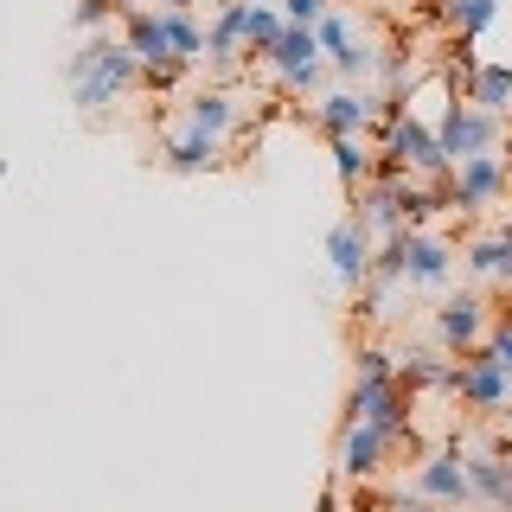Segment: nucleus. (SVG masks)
I'll use <instances>...</instances> for the list:
<instances>
[{
	"label": "nucleus",
	"mask_w": 512,
	"mask_h": 512,
	"mask_svg": "<svg viewBox=\"0 0 512 512\" xmlns=\"http://www.w3.org/2000/svg\"><path fill=\"white\" fill-rule=\"evenodd\" d=\"M167 39H173V52H180L186 64H192V58H205V32L192 26L186 13H167Z\"/></svg>",
	"instance_id": "nucleus-24"
},
{
	"label": "nucleus",
	"mask_w": 512,
	"mask_h": 512,
	"mask_svg": "<svg viewBox=\"0 0 512 512\" xmlns=\"http://www.w3.org/2000/svg\"><path fill=\"white\" fill-rule=\"evenodd\" d=\"M282 13H288V26H320L327 20V0H282Z\"/></svg>",
	"instance_id": "nucleus-26"
},
{
	"label": "nucleus",
	"mask_w": 512,
	"mask_h": 512,
	"mask_svg": "<svg viewBox=\"0 0 512 512\" xmlns=\"http://www.w3.org/2000/svg\"><path fill=\"white\" fill-rule=\"evenodd\" d=\"M154 7H160V13H186L192 0H154Z\"/></svg>",
	"instance_id": "nucleus-30"
},
{
	"label": "nucleus",
	"mask_w": 512,
	"mask_h": 512,
	"mask_svg": "<svg viewBox=\"0 0 512 512\" xmlns=\"http://www.w3.org/2000/svg\"><path fill=\"white\" fill-rule=\"evenodd\" d=\"M109 13H116V0H77V26H84V32H96Z\"/></svg>",
	"instance_id": "nucleus-27"
},
{
	"label": "nucleus",
	"mask_w": 512,
	"mask_h": 512,
	"mask_svg": "<svg viewBox=\"0 0 512 512\" xmlns=\"http://www.w3.org/2000/svg\"><path fill=\"white\" fill-rule=\"evenodd\" d=\"M333 160H340V180H346V186H372V180H378V160L365 154L359 135H340V141H333Z\"/></svg>",
	"instance_id": "nucleus-21"
},
{
	"label": "nucleus",
	"mask_w": 512,
	"mask_h": 512,
	"mask_svg": "<svg viewBox=\"0 0 512 512\" xmlns=\"http://www.w3.org/2000/svg\"><path fill=\"white\" fill-rule=\"evenodd\" d=\"M487 352H493V359H500L506 372H512V320H500V327H493V340H487Z\"/></svg>",
	"instance_id": "nucleus-29"
},
{
	"label": "nucleus",
	"mask_w": 512,
	"mask_h": 512,
	"mask_svg": "<svg viewBox=\"0 0 512 512\" xmlns=\"http://www.w3.org/2000/svg\"><path fill=\"white\" fill-rule=\"evenodd\" d=\"M468 480H474V500L480 512H512V468H506V448H468Z\"/></svg>",
	"instance_id": "nucleus-12"
},
{
	"label": "nucleus",
	"mask_w": 512,
	"mask_h": 512,
	"mask_svg": "<svg viewBox=\"0 0 512 512\" xmlns=\"http://www.w3.org/2000/svg\"><path fill=\"white\" fill-rule=\"evenodd\" d=\"M359 378H397V359L384 346H359Z\"/></svg>",
	"instance_id": "nucleus-25"
},
{
	"label": "nucleus",
	"mask_w": 512,
	"mask_h": 512,
	"mask_svg": "<svg viewBox=\"0 0 512 512\" xmlns=\"http://www.w3.org/2000/svg\"><path fill=\"white\" fill-rule=\"evenodd\" d=\"M384 512H442V506H436V500H423V493L410 487V493H391V500H384Z\"/></svg>",
	"instance_id": "nucleus-28"
},
{
	"label": "nucleus",
	"mask_w": 512,
	"mask_h": 512,
	"mask_svg": "<svg viewBox=\"0 0 512 512\" xmlns=\"http://www.w3.org/2000/svg\"><path fill=\"white\" fill-rule=\"evenodd\" d=\"M468 269H474V276H500V282H512V231L468 244Z\"/></svg>",
	"instance_id": "nucleus-20"
},
{
	"label": "nucleus",
	"mask_w": 512,
	"mask_h": 512,
	"mask_svg": "<svg viewBox=\"0 0 512 512\" xmlns=\"http://www.w3.org/2000/svg\"><path fill=\"white\" fill-rule=\"evenodd\" d=\"M455 397L468 410H506L512 404V372L500 359H493L487 346L480 352H468V359H461V384H455Z\"/></svg>",
	"instance_id": "nucleus-10"
},
{
	"label": "nucleus",
	"mask_w": 512,
	"mask_h": 512,
	"mask_svg": "<svg viewBox=\"0 0 512 512\" xmlns=\"http://www.w3.org/2000/svg\"><path fill=\"white\" fill-rule=\"evenodd\" d=\"M128 52L141 58L148 84H173V77L186 71V58L173 52V39H167V13L160 7H128Z\"/></svg>",
	"instance_id": "nucleus-3"
},
{
	"label": "nucleus",
	"mask_w": 512,
	"mask_h": 512,
	"mask_svg": "<svg viewBox=\"0 0 512 512\" xmlns=\"http://www.w3.org/2000/svg\"><path fill=\"white\" fill-rule=\"evenodd\" d=\"M423 500H436L442 512H474V480H468V461H461V448H436V455H423V468L410 480Z\"/></svg>",
	"instance_id": "nucleus-4"
},
{
	"label": "nucleus",
	"mask_w": 512,
	"mask_h": 512,
	"mask_svg": "<svg viewBox=\"0 0 512 512\" xmlns=\"http://www.w3.org/2000/svg\"><path fill=\"white\" fill-rule=\"evenodd\" d=\"M135 77H148V71H141L135 52H128V39L122 45L116 39H90L84 52H71V103L84 109V116H96V109H109Z\"/></svg>",
	"instance_id": "nucleus-1"
},
{
	"label": "nucleus",
	"mask_w": 512,
	"mask_h": 512,
	"mask_svg": "<svg viewBox=\"0 0 512 512\" xmlns=\"http://www.w3.org/2000/svg\"><path fill=\"white\" fill-rule=\"evenodd\" d=\"M327 263H333V282L359 295V288L372 282V263H378V250H372V231H365L359 218L333 224V231H327Z\"/></svg>",
	"instance_id": "nucleus-7"
},
{
	"label": "nucleus",
	"mask_w": 512,
	"mask_h": 512,
	"mask_svg": "<svg viewBox=\"0 0 512 512\" xmlns=\"http://www.w3.org/2000/svg\"><path fill=\"white\" fill-rule=\"evenodd\" d=\"M506 468H512V442H506Z\"/></svg>",
	"instance_id": "nucleus-31"
},
{
	"label": "nucleus",
	"mask_w": 512,
	"mask_h": 512,
	"mask_svg": "<svg viewBox=\"0 0 512 512\" xmlns=\"http://www.w3.org/2000/svg\"><path fill=\"white\" fill-rule=\"evenodd\" d=\"M244 52H250V0H231V7L218 13L212 39H205V58H212L218 71H231Z\"/></svg>",
	"instance_id": "nucleus-15"
},
{
	"label": "nucleus",
	"mask_w": 512,
	"mask_h": 512,
	"mask_svg": "<svg viewBox=\"0 0 512 512\" xmlns=\"http://www.w3.org/2000/svg\"><path fill=\"white\" fill-rule=\"evenodd\" d=\"M468 103L487 109V116H506L512 109V64H474L468 71Z\"/></svg>",
	"instance_id": "nucleus-17"
},
{
	"label": "nucleus",
	"mask_w": 512,
	"mask_h": 512,
	"mask_svg": "<svg viewBox=\"0 0 512 512\" xmlns=\"http://www.w3.org/2000/svg\"><path fill=\"white\" fill-rule=\"evenodd\" d=\"M320 52H327V45H320V32H314V26H288V32H282V45L269 52V71H276L288 90H314L320 77H327Z\"/></svg>",
	"instance_id": "nucleus-9"
},
{
	"label": "nucleus",
	"mask_w": 512,
	"mask_h": 512,
	"mask_svg": "<svg viewBox=\"0 0 512 512\" xmlns=\"http://www.w3.org/2000/svg\"><path fill=\"white\" fill-rule=\"evenodd\" d=\"M378 103H384V96H372V90H333L327 103H320V128H327L333 141H340V135H365V128L378 122Z\"/></svg>",
	"instance_id": "nucleus-14"
},
{
	"label": "nucleus",
	"mask_w": 512,
	"mask_h": 512,
	"mask_svg": "<svg viewBox=\"0 0 512 512\" xmlns=\"http://www.w3.org/2000/svg\"><path fill=\"white\" fill-rule=\"evenodd\" d=\"M346 423L391 429L397 442H410V384L404 378H359L346 397Z\"/></svg>",
	"instance_id": "nucleus-2"
},
{
	"label": "nucleus",
	"mask_w": 512,
	"mask_h": 512,
	"mask_svg": "<svg viewBox=\"0 0 512 512\" xmlns=\"http://www.w3.org/2000/svg\"><path fill=\"white\" fill-rule=\"evenodd\" d=\"M397 378H404L410 391H448V397H455L461 359H455L448 346H410L404 359H397Z\"/></svg>",
	"instance_id": "nucleus-11"
},
{
	"label": "nucleus",
	"mask_w": 512,
	"mask_h": 512,
	"mask_svg": "<svg viewBox=\"0 0 512 512\" xmlns=\"http://www.w3.org/2000/svg\"><path fill=\"white\" fill-rule=\"evenodd\" d=\"M282 32H288V13L263 7V0H250V52H256V58H269V52L282 45Z\"/></svg>",
	"instance_id": "nucleus-22"
},
{
	"label": "nucleus",
	"mask_w": 512,
	"mask_h": 512,
	"mask_svg": "<svg viewBox=\"0 0 512 512\" xmlns=\"http://www.w3.org/2000/svg\"><path fill=\"white\" fill-rule=\"evenodd\" d=\"M397 448H404V442H397L391 429L346 423V429H340V474H346V480H378L384 468H391Z\"/></svg>",
	"instance_id": "nucleus-8"
},
{
	"label": "nucleus",
	"mask_w": 512,
	"mask_h": 512,
	"mask_svg": "<svg viewBox=\"0 0 512 512\" xmlns=\"http://www.w3.org/2000/svg\"><path fill=\"white\" fill-rule=\"evenodd\" d=\"M442 154L455 160H474V154H493V141H500V116H487V109H474V103H448V116H442Z\"/></svg>",
	"instance_id": "nucleus-5"
},
{
	"label": "nucleus",
	"mask_w": 512,
	"mask_h": 512,
	"mask_svg": "<svg viewBox=\"0 0 512 512\" xmlns=\"http://www.w3.org/2000/svg\"><path fill=\"white\" fill-rule=\"evenodd\" d=\"M218 160H224V141L218 135H199V128H186V135L167 148V167L173 173H212Z\"/></svg>",
	"instance_id": "nucleus-19"
},
{
	"label": "nucleus",
	"mask_w": 512,
	"mask_h": 512,
	"mask_svg": "<svg viewBox=\"0 0 512 512\" xmlns=\"http://www.w3.org/2000/svg\"><path fill=\"white\" fill-rule=\"evenodd\" d=\"M493 13H500V0H455V7H448V20L461 26V39H480V32L493 26Z\"/></svg>",
	"instance_id": "nucleus-23"
},
{
	"label": "nucleus",
	"mask_w": 512,
	"mask_h": 512,
	"mask_svg": "<svg viewBox=\"0 0 512 512\" xmlns=\"http://www.w3.org/2000/svg\"><path fill=\"white\" fill-rule=\"evenodd\" d=\"M186 128H199V135H231V128H237V103H231V96H224V90H199V96H192V103H186Z\"/></svg>",
	"instance_id": "nucleus-18"
},
{
	"label": "nucleus",
	"mask_w": 512,
	"mask_h": 512,
	"mask_svg": "<svg viewBox=\"0 0 512 512\" xmlns=\"http://www.w3.org/2000/svg\"><path fill=\"white\" fill-rule=\"evenodd\" d=\"M436 340L455 352V359H468V352H480L493 340V320H487V301L480 295H455L436 308Z\"/></svg>",
	"instance_id": "nucleus-6"
},
{
	"label": "nucleus",
	"mask_w": 512,
	"mask_h": 512,
	"mask_svg": "<svg viewBox=\"0 0 512 512\" xmlns=\"http://www.w3.org/2000/svg\"><path fill=\"white\" fill-rule=\"evenodd\" d=\"M404 263H410V288H442L448 269H455V250H448L442 237L410 231V237H404Z\"/></svg>",
	"instance_id": "nucleus-16"
},
{
	"label": "nucleus",
	"mask_w": 512,
	"mask_h": 512,
	"mask_svg": "<svg viewBox=\"0 0 512 512\" xmlns=\"http://www.w3.org/2000/svg\"><path fill=\"white\" fill-rule=\"evenodd\" d=\"M506 192V160L500 154H474L455 167V212H480Z\"/></svg>",
	"instance_id": "nucleus-13"
}]
</instances>
